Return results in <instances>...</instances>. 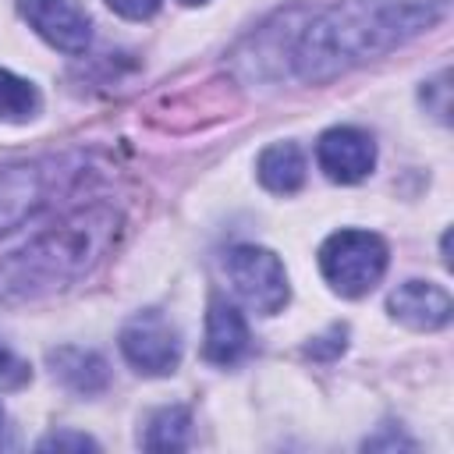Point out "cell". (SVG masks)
<instances>
[{"label":"cell","instance_id":"1","mask_svg":"<svg viewBox=\"0 0 454 454\" xmlns=\"http://www.w3.org/2000/svg\"><path fill=\"white\" fill-rule=\"evenodd\" d=\"M443 4L447 0H340L301 28L294 67L305 82H330L429 28L443 14Z\"/></svg>","mask_w":454,"mask_h":454},{"label":"cell","instance_id":"2","mask_svg":"<svg viewBox=\"0 0 454 454\" xmlns=\"http://www.w3.org/2000/svg\"><path fill=\"white\" fill-rule=\"evenodd\" d=\"M117 234V213L110 206H89L32 238L25 248L0 262V301L21 305L46 298L78 277H85Z\"/></svg>","mask_w":454,"mask_h":454},{"label":"cell","instance_id":"3","mask_svg":"<svg viewBox=\"0 0 454 454\" xmlns=\"http://www.w3.org/2000/svg\"><path fill=\"white\" fill-rule=\"evenodd\" d=\"M319 270L344 298L369 294L387 273V245L369 231H337L319 248Z\"/></svg>","mask_w":454,"mask_h":454},{"label":"cell","instance_id":"4","mask_svg":"<svg viewBox=\"0 0 454 454\" xmlns=\"http://www.w3.org/2000/svg\"><path fill=\"white\" fill-rule=\"evenodd\" d=\"M227 277L234 284V291L245 298V305H252L262 316H273L287 305V273L284 262L270 252V248H255V245H238L227 252Z\"/></svg>","mask_w":454,"mask_h":454},{"label":"cell","instance_id":"5","mask_svg":"<svg viewBox=\"0 0 454 454\" xmlns=\"http://www.w3.org/2000/svg\"><path fill=\"white\" fill-rule=\"evenodd\" d=\"M124 358L145 376H167L181 362V340L160 312H142L121 330Z\"/></svg>","mask_w":454,"mask_h":454},{"label":"cell","instance_id":"6","mask_svg":"<svg viewBox=\"0 0 454 454\" xmlns=\"http://www.w3.org/2000/svg\"><path fill=\"white\" fill-rule=\"evenodd\" d=\"M25 21L57 50L85 53L92 43V21L74 0H18Z\"/></svg>","mask_w":454,"mask_h":454},{"label":"cell","instance_id":"7","mask_svg":"<svg viewBox=\"0 0 454 454\" xmlns=\"http://www.w3.org/2000/svg\"><path fill=\"white\" fill-rule=\"evenodd\" d=\"M316 160L323 167V174L337 184H355L362 181L372 163H376V145L365 131L358 128H330L319 145H316Z\"/></svg>","mask_w":454,"mask_h":454},{"label":"cell","instance_id":"8","mask_svg":"<svg viewBox=\"0 0 454 454\" xmlns=\"http://www.w3.org/2000/svg\"><path fill=\"white\" fill-rule=\"evenodd\" d=\"M50 177L43 167H11L0 174V234L21 227L35 209L46 206Z\"/></svg>","mask_w":454,"mask_h":454},{"label":"cell","instance_id":"9","mask_svg":"<svg viewBox=\"0 0 454 454\" xmlns=\"http://www.w3.org/2000/svg\"><path fill=\"white\" fill-rule=\"evenodd\" d=\"M390 312L408 323L411 330H440L450 319V298L443 287L429 280H408L397 291H390Z\"/></svg>","mask_w":454,"mask_h":454},{"label":"cell","instance_id":"10","mask_svg":"<svg viewBox=\"0 0 454 454\" xmlns=\"http://www.w3.org/2000/svg\"><path fill=\"white\" fill-rule=\"evenodd\" d=\"M248 351V330L234 305L223 298H213L206 316V358L216 365H234Z\"/></svg>","mask_w":454,"mask_h":454},{"label":"cell","instance_id":"11","mask_svg":"<svg viewBox=\"0 0 454 454\" xmlns=\"http://www.w3.org/2000/svg\"><path fill=\"white\" fill-rule=\"evenodd\" d=\"M50 365L53 376L74 394H99L110 380L106 362L89 348H57L50 351Z\"/></svg>","mask_w":454,"mask_h":454},{"label":"cell","instance_id":"12","mask_svg":"<svg viewBox=\"0 0 454 454\" xmlns=\"http://www.w3.org/2000/svg\"><path fill=\"white\" fill-rule=\"evenodd\" d=\"M259 181L277 192V195H291L305 184V156L294 142H277L259 156Z\"/></svg>","mask_w":454,"mask_h":454},{"label":"cell","instance_id":"13","mask_svg":"<svg viewBox=\"0 0 454 454\" xmlns=\"http://www.w3.org/2000/svg\"><path fill=\"white\" fill-rule=\"evenodd\" d=\"M188 433H192V415L188 408L181 404H170V408H160L149 426H145V436H142V447L149 450H181L188 443Z\"/></svg>","mask_w":454,"mask_h":454},{"label":"cell","instance_id":"14","mask_svg":"<svg viewBox=\"0 0 454 454\" xmlns=\"http://www.w3.org/2000/svg\"><path fill=\"white\" fill-rule=\"evenodd\" d=\"M35 114H39L35 85L0 67V121H28Z\"/></svg>","mask_w":454,"mask_h":454},{"label":"cell","instance_id":"15","mask_svg":"<svg viewBox=\"0 0 454 454\" xmlns=\"http://www.w3.org/2000/svg\"><path fill=\"white\" fill-rule=\"evenodd\" d=\"M28 362H21L14 351H7L4 344H0V390H14V387H21V383H28Z\"/></svg>","mask_w":454,"mask_h":454},{"label":"cell","instance_id":"16","mask_svg":"<svg viewBox=\"0 0 454 454\" xmlns=\"http://www.w3.org/2000/svg\"><path fill=\"white\" fill-rule=\"evenodd\" d=\"M121 18H131V21H142V18H153L160 0H106Z\"/></svg>","mask_w":454,"mask_h":454},{"label":"cell","instance_id":"17","mask_svg":"<svg viewBox=\"0 0 454 454\" xmlns=\"http://www.w3.org/2000/svg\"><path fill=\"white\" fill-rule=\"evenodd\" d=\"M60 447H74V450H85V447H96V440H89L85 433H53L39 443V450H60Z\"/></svg>","mask_w":454,"mask_h":454},{"label":"cell","instance_id":"18","mask_svg":"<svg viewBox=\"0 0 454 454\" xmlns=\"http://www.w3.org/2000/svg\"><path fill=\"white\" fill-rule=\"evenodd\" d=\"M181 4H202V0H181Z\"/></svg>","mask_w":454,"mask_h":454},{"label":"cell","instance_id":"19","mask_svg":"<svg viewBox=\"0 0 454 454\" xmlns=\"http://www.w3.org/2000/svg\"><path fill=\"white\" fill-rule=\"evenodd\" d=\"M0 426H4V408H0Z\"/></svg>","mask_w":454,"mask_h":454}]
</instances>
